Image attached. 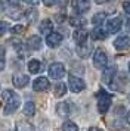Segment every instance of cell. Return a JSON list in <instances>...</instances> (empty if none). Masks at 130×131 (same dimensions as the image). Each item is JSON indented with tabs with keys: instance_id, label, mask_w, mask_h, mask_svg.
<instances>
[{
	"instance_id": "cell-1",
	"label": "cell",
	"mask_w": 130,
	"mask_h": 131,
	"mask_svg": "<svg viewBox=\"0 0 130 131\" xmlns=\"http://www.w3.org/2000/svg\"><path fill=\"white\" fill-rule=\"evenodd\" d=\"M3 100L6 102V106H5L6 115L13 113L19 107V105H21V99H19V96L13 90H5L3 91Z\"/></svg>"
},
{
	"instance_id": "cell-34",
	"label": "cell",
	"mask_w": 130,
	"mask_h": 131,
	"mask_svg": "<svg viewBox=\"0 0 130 131\" xmlns=\"http://www.w3.org/2000/svg\"><path fill=\"white\" fill-rule=\"evenodd\" d=\"M7 3L9 5H12V6H19V0H7Z\"/></svg>"
},
{
	"instance_id": "cell-19",
	"label": "cell",
	"mask_w": 130,
	"mask_h": 131,
	"mask_svg": "<svg viewBox=\"0 0 130 131\" xmlns=\"http://www.w3.org/2000/svg\"><path fill=\"white\" fill-rule=\"evenodd\" d=\"M28 71L31 74H39L41 71V63L37 59H31L28 62Z\"/></svg>"
},
{
	"instance_id": "cell-35",
	"label": "cell",
	"mask_w": 130,
	"mask_h": 131,
	"mask_svg": "<svg viewBox=\"0 0 130 131\" xmlns=\"http://www.w3.org/2000/svg\"><path fill=\"white\" fill-rule=\"evenodd\" d=\"M98 5H102V3H106V2H111V0H95Z\"/></svg>"
},
{
	"instance_id": "cell-39",
	"label": "cell",
	"mask_w": 130,
	"mask_h": 131,
	"mask_svg": "<svg viewBox=\"0 0 130 131\" xmlns=\"http://www.w3.org/2000/svg\"><path fill=\"white\" fill-rule=\"evenodd\" d=\"M127 122H129V125H130V112L127 113Z\"/></svg>"
},
{
	"instance_id": "cell-23",
	"label": "cell",
	"mask_w": 130,
	"mask_h": 131,
	"mask_svg": "<svg viewBox=\"0 0 130 131\" xmlns=\"http://www.w3.org/2000/svg\"><path fill=\"white\" fill-rule=\"evenodd\" d=\"M16 131H34V128H33V125L30 124V122L21 121V122H18V125H16Z\"/></svg>"
},
{
	"instance_id": "cell-6",
	"label": "cell",
	"mask_w": 130,
	"mask_h": 131,
	"mask_svg": "<svg viewBox=\"0 0 130 131\" xmlns=\"http://www.w3.org/2000/svg\"><path fill=\"white\" fill-rule=\"evenodd\" d=\"M72 9L78 15L87 12L89 9H90V2L89 0H72Z\"/></svg>"
},
{
	"instance_id": "cell-7",
	"label": "cell",
	"mask_w": 130,
	"mask_h": 131,
	"mask_svg": "<svg viewBox=\"0 0 130 131\" xmlns=\"http://www.w3.org/2000/svg\"><path fill=\"white\" fill-rule=\"evenodd\" d=\"M61 43H62V36L59 32H53L52 31L49 36H46V44L49 47L55 49V47H58Z\"/></svg>"
},
{
	"instance_id": "cell-13",
	"label": "cell",
	"mask_w": 130,
	"mask_h": 131,
	"mask_svg": "<svg viewBox=\"0 0 130 131\" xmlns=\"http://www.w3.org/2000/svg\"><path fill=\"white\" fill-rule=\"evenodd\" d=\"M56 112L59 116H68L71 113V106L68 102H61L56 105Z\"/></svg>"
},
{
	"instance_id": "cell-37",
	"label": "cell",
	"mask_w": 130,
	"mask_h": 131,
	"mask_svg": "<svg viewBox=\"0 0 130 131\" xmlns=\"http://www.w3.org/2000/svg\"><path fill=\"white\" fill-rule=\"evenodd\" d=\"M126 27H127V30L130 31V19H129V21H127V25H126Z\"/></svg>"
},
{
	"instance_id": "cell-15",
	"label": "cell",
	"mask_w": 130,
	"mask_h": 131,
	"mask_svg": "<svg viewBox=\"0 0 130 131\" xmlns=\"http://www.w3.org/2000/svg\"><path fill=\"white\" fill-rule=\"evenodd\" d=\"M53 30V24L50 19H44V21H41V24L39 25V31H40L43 36H49Z\"/></svg>"
},
{
	"instance_id": "cell-25",
	"label": "cell",
	"mask_w": 130,
	"mask_h": 131,
	"mask_svg": "<svg viewBox=\"0 0 130 131\" xmlns=\"http://www.w3.org/2000/svg\"><path fill=\"white\" fill-rule=\"evenodd\" d=\"M70 24L74 25V27H83V25L86 24V19L78 18V16H71L70 18Z\"/></svg>"
},
{
	"instance_id": "cell-17",
	"label": "cell",
	"mask_w": 130,
	"mask_h": 131,
	"mask_svg": "<svg viewBox=\"0 0 130 131\" xmlns=\"http://www.w3.org/2000/svg\"><path fill=\"white\" fill-rule=\"evenodd\" d=\"M106 36H108V32H106V30H104L100 25H98V27H95L93 31H92V37H93L95 40H105Z\"/></svg>"
},
{
	"instance_id": "cell-9",
	"label": "cell",
	"mask_w": 130,
	"mask_h": 131,
	"mask_svg": "<svg viewBox=\"0 0 130 131\" xmlns=\"http://www.w3.org/2000/svg\"><path fill=\"white\" fill-rule=\"evenodd\" d=\"M114 47L118 50H126L130 47V37L129 36H120L114 40Z\"/></svg>"
},
{
	"instance_id": "cell-2",
	"label": "cell",
	"mask_w": 130,
	"mask_h": 131,
	"mask_svg": "<svg viewBox=\"0 0 130 131\" xmlns=\"http://www.w3.org/2000/svg\"><path fill=\"white\" fill-rule=\"evenodd\" d=\"M111 94H108L106 91L104 90H100L99 93H98V111L100 113H105L109 106H111Z\"/></svg>"
},
{
	"instance_id": "cell-33",
	"label": "cell",
	"mask_w": 130,
	"mask_h": 131,
	"mask_svg": "<svg viewBox=\"0 0 130 131\" xmlns=\"http://www.w3.org/2000/svg\"><path fill=\"white\" fill-rule=\"evenodd\" d=\"M25 3H28V5H33V6H35V5H39V2L40 0H24Z\"/></svg>"
},
{
	"instance_id": "cell-21",
	"label": "cell",
	"mask_w": 130,
	"mask_h": 131,
	"mask_svg": "<svg viewBox=\"0 0 130 131\" xmlns=\"http://www.w3.org/2000/svg\"><path fill=\"white\" fill-rule=\"evenodd\" d=\"M105 19H106V13L105 12H98L93 18H92V22H93L95 27H98V25L104 24V21H105Z\"/></svg>"
},
{
	"instance_id": "cell-5",
	"label": "cell",
	"mask_w": 130,
	"mask_h": 131,
	"mask_svg": "<svg viewBox=\"0 0 130 131\" xmlns=\"http://www.w3.org/2000/svg\"><path fill=\"white\" fill-rule=\"evenodd\" d=\"M68 85H70V90L72 93H80L86 87V84H84V81H83L81 78L74 77V75H70L68 77Z\"/></svg>"
},
{
	"instance_id": "cell-29",
	"label": "cell",
	"mask_w": 130,
	"mask_h": 131,
	"mask_svg": "<svg viewBox=\"0 0 130 131\" xmlns=\"http://www.w3.org/2000/svg\"><path fill=\"white\" fill-rule=\"evenodd\" d=\"M7 30H9V25L6 24L5 21H0V37L5 36L6 32H7Z\"/></svg>"
},
{
	"instance_id": "cell-18",
	"label": "cell",
	"mask_w": 130,
	"mask_h": 131,
	"mask_svg": "<svg viewBox=\"0 0 130 131\" xmlns=\"http://www.w3.org/2000/svg\"><path fill=\"white\" fill-rule=\"evenodd\" d=\"M92 52V47L86 44V43H83V44H77V53L80 58H87L89 54Z\"/></svg>"
},
{
	"instance_id": "cell-24",
	"label": "cell",
	"mask_w": 130,
	"mask_h": 131,
	"mask_svg": "<svg viewBox=\"0 0 130 131\" xmlns=\"http://www.w3.org/2000/svg\"><path fill=\"white\" fill-rule=\"evenodd\" d=\"M24 15H25V18H27L28 22H33V21L37 19V10L35 9H28V10L24 12Z\"/></svg>"
},
{
	"instance_id": "cell-11",
	"label": "cell",
	"mask_w": 130,
	"mask_h": 131,
	"mask_svg": "<svg viewBox=\"0 0 130 131\" xmlns=\"http://www.w3.org/2000/svg\"><path fill=\"white\" fill-rule=\"evenodd\" d=\"M115 74H117V68L115 66H108V68H105V71L102 74V81L105 84H112V80L115 77Z\"/></svg>"
},
{
	"instance_id": "cell-41",
	"label": "cell",
	"mask_w": 130,
	"mask_h": 131,
	"mask_svg": "<svg viewBox=\"0 0 130 131\" xmlns=\"http://www.w3.org/2000/svg\"><path fill=\"white\" fill-rule=\"evenodd\" d=\"M129 100H130V96H129Z\"/></svg>"
},
{
	"instance_id": "cell-27",
	"label": "cell",
	"mask_w": 130,
	"mask_h": 131,
	"mask_svg": "<svg viewBox=\"0 0 130 131\" xmlns=\"http://www.w3.org/2000/svg\"><path fill=\"white\" fill-rule=\"evenodd\" d=\"M7 15H9L12 19H19L21 16H22V12H21V10H19L16 6H13V9H9Z\"/></svg>"
},
{
	"instance_id": "cell-30",
	"label": "cell",
	"mask_w": 130,
	"mask_h": 131,
	"mask_svg": "<svg viewBox=\"0 0 130 131\" xmlns=\"http://www.w3.org/2000/svg\"><path fill=\"white\" fill-rule=\"evenodd\" d=\"M11 31L13 32V34H21V32L24 31V27L22 25H15L13 28H11Z\"/></svg>"
},
{
	"instance_id": "cell-10",
	"label": "cell",
	"mask_w": 130,
	"mask_h": 131,
	"mask_svg": "<svg viewBox=\"0 0 130 131\" xmlns=\"http://www.w3.org/2000/svg\"><path fill=\"white\" fill-rule=\"evenodd\" d=\"M120 28H121V19L120 18H112L106 24V32L108 34H115L120 31Z\"/></svg>"
},
{
	"instance_id": "cell-26",
	"label": "cell",
	"mask_w": 130,
	"mask_h": 131,
	"mask_svg": "<svg viewBox=\"0 0 130 131\" xmlns=\"http://www.w3.org/2000/svg\"><path fill=\"white\" fill-rule=\"evenodd\" d=\"M62 131H78V127H77L72 121H67L62 125Z\"/></svg>"
},
{
	"instance_id": "cell-12",
	"label": "cell",
	"mask_w": 130,
	"mask_h": 131,
	"mask_svg": "<svg viewBox=\"0 0 130 131\" xmlns=\"http://www.w3.org/2000/svg\"><path fill=\"white\" fill-rule=\"evenodd\" d=\"M13 85L15 87H18V89H22V87H25L27 84L30 83V78L28 75H24V74H18V75H15L13 77Z\"/></svg>"
},
{
	"instance_id": "cell-32",
	"label": "cell",
	"mask_w": 130,
	"mask_h": 131,
	"mask_svg": "<svg viewBox=\"0 0 130 131\" xmlns=\"http://www.w3.org/2000/svg\"><path fill=\"white\" fill-rule=\"evenodd\" d=\"M55 2H56V0H43L44 6H53V5H55Z\"/></svg>"
},
{
	"instance_id": "cell-31",
	"label": "cell",
	"mask_w": 130,
	"mask_h": 131,
	"mask_svg": "<svg viewBox=\"0 0 130 131\" xmlns=\"http://www.w3.org/2000/svg\"><path fill=\"white\" fill-rule=\"evenodd\" d=\"M123 9H124V12L126 13H129L130 15V2H124L123 3Z\"/></svg>"
},
{
	"instance_id": "cell-8",
	"label": "cell",
	"mask_w": 130,
	"mask_h": 131,
	"mask_svg": "<svg viewBox=\"0 0 130 131\" xmlns=\"http://www.w3.org/2000/svg\"><path fill=\"white\" fill-rule=\"evenodd\" d=\"M49 87H50V84H49V80L46 77H39L33 83V89L35 91H46Z\"/></svg>"
},
{
	"instance_id": "cell-3",
	"label": "cell",
	"mask_w": 130,
	"mask_h": 131,
	"mask_svg": "<svg viewBox=\"0 0 130 131\" xmlns=\"http://www.w3.org/2000/svg\"><path fill=\"white\" fill-rule=\"evenodd\" d=\"M108 63V56L102 49H96L93 54V65L96 68H105Z\"/></svg>"
},
{
	"instance_id": "cell-38",
	"label": "cell",
	"mask_w": 130,
	"mask_h": 131,
	"mask_svg": "<svg viewBox=\"0 0 130 131\" xmlns=\"http://www.w3.org/2000/svg\"><path fill=\"white\" fill-rule=\"evenodd\" d=\"M89 131H100V130H99V128H95V127H93V128H90Z\"/></svg>"
},
{
	"instance_id": "cell-16",
	"label": "cell",
	"mask_w": 130,
	"mask_h": 131,
	"mask_svg": "<svg viewBox=\"0 0 130 131\" xmlns=\"http://www.w3.org/2000/svg\"><path fill=\"white\" fill-rule=\"evenodd\" d=\"M27 46L30 47V50H40L41 47V38L39 36H31L27 41Z\"/></svg>"
},
{
	"instance_id": "cell-40",
	"label": "cell",
	"mask_w": 130,
	"mask_h": 131,
	"mask_svg": "<svg viewBox=\"0 0 130 131\" xmlns=\"http://www.w3.org/2000/svg\"><path fill=\"white\" fill-rule=\"evenodd\" d=\"M129 71H130V63H129Z\"/></svg>"
},
{
	"instance_id": "cell-14",
	"label": "cell",
	"mask_w": 130,
	"mask_h": 131,
	"mask_svg": "<svg viewBox=\"0 0 130 131\" xmlns=\"http://www.w3.org/2000/svg\"><path fill=\"white\" fill-rule=\"evenodd\" d=\"M72 37H74V41L77 44H83V43H86V40H87V31L83 30V28H78V30L74 31Z\"/></svg>"
},
{
	"instance_id": "cell-36",
	"label": "cell",
	"mask_w": 130,
	"mask_h": 131,
	"mask_svg": "<svg viewBox=\"0 0 130 131\" xmlns=\"http://www.w3.org/2000/svg\"><path fill=\"white\" fill-rule=\"evenodd\" d=\"M5 12V6H3V3L0 2V13H3Z\"/></svg>"
},
{
	"instance_id": "cell-20",
	"label": "cell",
	"mask_w": 130,
	"mask_h": 131,
	"mask_svg": "<svg viewBox=\"0 0 130 131\" xmlns=\"http://www.w3.org/2000/svg\"><path fill=\"white\" fill-rule=\"evenodd\" d=\"M24 115L25 116H33L35 113V105L33 103V102H27L25 105H24Z\"/></svg>"
},
{
	"instance_id": "cell-4",
	"label": "cell",
	"mask_w": 130,
	"mask_h": 131,
	"mask_svg": "<svg viewBox=\"0 0 130 131\" xmlns=\"http://www.w3.org/2000/svg\"><path fill=\"white\" fill-rule=\"evenodd\" d=\"M49 75L53 80H61L65 75V66L62 63H59V62L52 63V65L49 66Z\"/></svg>"
},
{
	"instance_id": "cell-28",
	"label": "cell",
	"mask_w": 130,
	"mask_h": 131,
	"mask_svg": "<svg viewBox=\"0 0 130 131\" xmlns=\"http://www.w3.org/2000/svg\"><path fill=\"white\" fill-rule=\"evenodd\" d=\"M5 54H6L5 47H3V46H0V71H3V69H5V65H6Z\"/></svg>"
},
{
	"instance_id": "cell-22",
	"label": "cell",
	"mask_w": 130,
	"mask_h": 131,
	"mask_svg": "<svg viewBox=\"0 0 130 131\" xmlns=\"http://www.w3.org/2000/svg\"><path fill=\"white\" fill-rule=\"evenodd\" d=\"M67 93V85L64 83H58L55 85V96L56 97H62Z\"/></svg>"
}]
</instances>
